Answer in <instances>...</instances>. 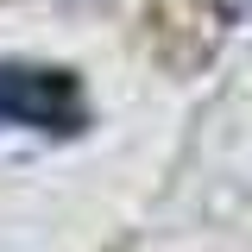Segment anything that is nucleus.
<instances>
[{
  "label": "nucleus",
  "instance_id": "2",
  "mask_svg": "<svg viewBox=\"0 0 252 252\" xmlns=\"http://www.w3.org/2000/svg\"><path fill=\"white\" fill-rule=\"evenodd\" d=\"M215 6L233 19V26H252V0H215Z\"/></svg>",
  "mask_w": 252,
  "mask_h": 252
},
{
  "label": "nucleus",
  "instance_id": "1",
  "mask_svg": "<svg viewBox=\"0 0 252 252\" xmlns=\"http://www.w3.org/2000/svg\"><path fill=\"white\" fill-rule=\"evenodd\" d=\"M89 126L82 82L57 63H0V132L76 139Z\"/></svg>",
  "mask_w": 252,
  "mask_h": 252
}]
</instances>
